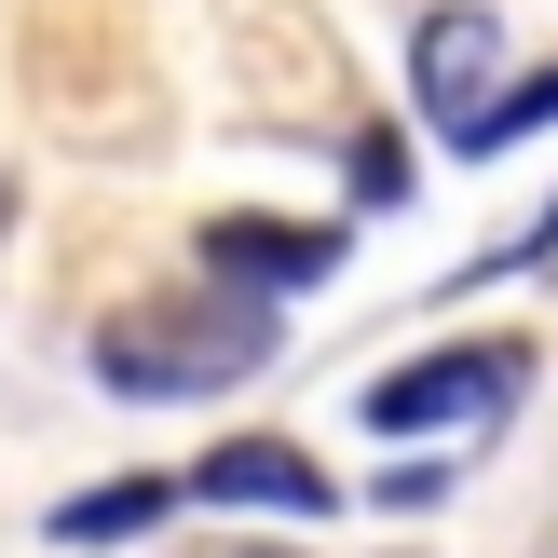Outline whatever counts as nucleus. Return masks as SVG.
I'll use <instances>...</instances> for the list:
<instances>
[{
    "label": "nucleus",
    "mask_w": 558,
    "mask_h": 558,
    "mask_svg": "<svg viewBox=\"0 0 558 558\" xmlns=\"http://www.w3.org/2000/svg\"><path fill=\"white\" fill-rule=\"evenodd\" d=\"M178 505H205V518H341V477L300 436H232V450H205L178 477Z\"/></svg>",
    "instance_id": "20e7f679"
},
{
    "label": "nucleus",
    "mask_w": 558,
    "mask_h": 558,
    "mask_svg": "<svg viewBox=\"0 0 558 558\" xmlns=\"http://www.w3.org/2000/svg\"><path fill=\"white\" fill-rule=\"evenodd\" d=\"M532 368L545 354L532 341H450V354H409V368H381L368 381V436H490L518 396H532Z\"/></svg>",
    "instance_id": "f03ea898"
},
{
    "label": "nucleus",
    "mask_w": 558,
    "mask_h": 558,
    "mask_svg": "<svg viewBox=\"0 0 558 558\" xmlns=\"http://www.w3.org/2000/svg\"><path fill=\"white\" fill-rule=\"evenodd\" d=\"M396 178H409V150H396V136H368V150H354V191H368V205H396Z\"/></svg>",
    "instance_id": "6e6552de"
},
{
    "label": "nucleus",
    "mask_w": 558,
    "mask_h": 558,
    "mask_svg": "<svg viewBox=\"0 0 558 558\" xmlns=\"http://www.w3.org/2000/svg\"><path fill=\"white\" fill-rule=\"evenodd\" d=\"M518 136H558V69L490 82V96L463 109V136H450V150H463V163H490V150H518Z\"/></svg>",
    "instance_id": "0eeeda50"
},
{
    "label": "nucleus",
    "mask_w": 558,
    "mask_h": 558,
    "mask_svg": "<svg viewBox=\"0 0 558 558\" xmlns=\"http://www.w3.org/2000/svg\"><path fill=\"white\" fill-rule=\"evenodd\" d=\"M205 287H245V300H272L287 314L300 287H327V272L354 259V218H205Z\"/></svg>",
    "instance_id": "7ed1b4c3"
},
{
    "label": "nucleus",
    "mask_w": 558,
    "mask_h": 558,
    "mask_svg": "<svg viewBox=\"0 0 558 558\" xmlns=\"http://www.w3.org/2000/svg\"><path fill=\"white\" fill-rule=\"evenodd\" d=\"M272 341H287V327H272V300L191 287V300H136V314H109V327H96V381H109V396H136V409H191V396L259 381Z\"/></svg>",
    "instance_id": "f257e3e1"
},
{
    "label": "nucleus",
    "mask_w": 558,
    "mask_h": 558,
    "mask_svg": "<svg viewBox=\"0 0 558 558\" xmlns=\"http://www.w3.org/2000/svg\"><path fill=\"white\" fill-rule=\"evenodd\" d=\"M163 518H178V477H109V490H69V505L41 518V545H136V532H163Z\"/></svg>",
    "instance_id": "423d86ee"
},
{
    "label": "nucleus",
    "mask_w": 558,
    "mask_h": 558,
    "mask_svg": "<svg viewBox=\"0 0 558 558\" xmlns=\"http://www.w3.org/2000/svg\"><path fill=\"white\" fill-rule=\"evenodd\" d=\"M245 558H287V545H245Z\"/></svg>",
    "instance_id": "1a4fd4ad"
},
{
    "label": "nucleus",
    "mask_w": 558,
    "mask_h": 558,
    "mask_svg": "<svg viewBox=\"0 0 558 558\" xmlns=\"http://www.w3.org/2000/svg\"><path fill=\"white\" fill-rule=\"evenodd\" d=\"M490 69H505V14H490V0H436V14L409 27V96L450 136H463V109L490 96Z\"/></svg>",
    "instance_id": "39448f33"
}]
</instances>
